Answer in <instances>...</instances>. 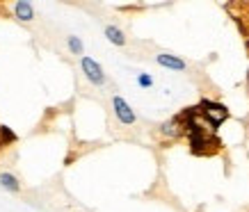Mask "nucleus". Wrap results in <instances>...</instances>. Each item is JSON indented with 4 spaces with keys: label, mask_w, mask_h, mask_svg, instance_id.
<instances>
[{
    "label": "nucleus",
    "mask_w": 249,
    "mask_h": 212,
    "mask_svg": "<svg viewBox=\"0 0 249 212\" xmlns=\"http://www.w3.org/2000/svg\"><path fill=\"white\" fill-rule=\"evenodd\" d=\"M247 48H249V34H247Z\"/></svg>",
    "instance_id": "12"
},
{
    "label": "nucleus",
    "mask_w": 249,
    "mask_h": 212,
    "mask_svg": "<svg viewBox=\"0 0 249 212\" xmlns=\"http://www.w3.org/2000/svg\"><path fill=\"white\" fill-rule=\"evenodd\" d=\"M16 142V135L9 130V126H0V144H14Z\"/></svg>",
    "instance_id": "10"
},
{
    "label": "nucleus",
    "mask_w": 249,
    "mask_h": 212,
    "mask_svg": "<svg viewBox=\"0 0 249 212\" xmlns=\"http://www.w3.org/2000/svg\"><path fill=\"white\" fill-rule=\"evenodd\" d=\"M137 84H140L142 89H149L153 84V78L149 76V73H140V76H137Z\"/></svg>",
    "instance_id": "11"
},
{
    "label": "nucleus",
    "mask_w": 249,
    "mask_h": 212,
    "mask_svg": "<svg viewBox=\"0 0 249 212\" xmlns=\"http://www.w3.org/2000/svg\"><path fill=\"white\" fill-rule=\"evenodd\" d=\"M158 132H160L162 139H167V142H176L178 137H183L185 132H188V123H185V119H183V114H178V116L167 119V121L158 128Z\"/></svg>",
    "instance_id": "1"
},
{
    "label": "nucleus",
    "mask_w": 249,
    "mask_h": 212,
    "mask_svg": "<svg viewBox=\"0 0 249 212\" xmlns=\"http://www.w3.org/2000/svg\"><path fill=\"white\" fill-rule=\"evenodd\" d=\"M199 110H201V114H204V116L213 123V126H219L222 121H227V119H229L227 105L215 103V100H211V98H201V103H199Z\"/></svg>",
    "instance_id": "2"
},
{
    "label": "nucleus",
    "mask_w": 249,
    "mask_h": 212,
    "mask_svg": "<svg viewBox=\"0 0 249 212\" xmlns=\"http://www.w3.org/2000/svg\"><path fill=\"white\" fill-rule=\"evenodd\" d=\"M14 14H16V18L18 21H23V23H30V21H35V7H32L28 0H18L14 5Z\"/></svg>",
    "instance_id": "6"
},
{
    "label": "nucleus",
    "mask_w": 249,
    "mask_h": 212,
    "mask_svg": "<svg viewBox=\"0 0 249 212\" xmlns=\"http://www.w3.org/2000/svg\"><path fill=\"white\" fill-rule=\"evenodd\" d=\"M0 187L2 190L12 192V194H16V192H21V182H18V178H16L14 174H9V171H0Z\"/></svg>",
    "instance_id": "7"
},
{
    "label": "nucleus",
    "mask_w": 249,
    "mask_h": 212,
    "mask_svg": "<svg viewBox=\"0 0 249 212\" xmlns=\"http://www.w3.org/2000/svg\"><path fill=\"white\" fill-rule=\"evenodd\" d=\"M80 68H83L85 78H87L91 84H96V87L106 84V80H107L106 71H103V66H101L96 60H91V57H83V60H80Z\"/></svg>",
    "instance_id": "3"
},
{
    "label": "nucleus",
    "mask_w": 249,
    "mask_h": 212,
    "mask_svg": "<svg viewBox=\"0 0 249 212\" xmlns=\"http://www.w3.org/2000/svg\"><path fill=\"white\" fill-rule=\"evenodd\" d=\"M112 110H114V116H117V121L121 126H133L135 123V110L126 103V100L121 98V96H112Z\"/></svg>",
    "instance_id": "4"
},
{
    "label": "nucleus",
    "mask_w": 249,
    "mask_h": 212,
    "mask_svg": "<svg viewBox=\"0 0 249 212\" xmlns=\"http://www.w3.org/2000/svg\"><path fill=\"white\" fill-rule=\"evenodd\" d=\"M106 37L114 46H126V34L117 28V25H106Z\"/></svg>",
    "instance_id": "8"
},
{
    "label": "nucleus",
    "mask_w": 249,
    "mask_h": 212,
    "mask_svg": "<svg viewBox=\"0 0 249 212\" xmlns=\"http://www.w3.org/2000/svg\"><path fill=\"white\" fill-rule=\"evenodd\" d=\"M156 62H158L160 66L172 68V71H185L188 68L185 60H181L178 55H172V53H158L156 55Z\"/></svg>",
    "instance_id": "5"
},
{
    "label": "nucleus",
    "mask_w": 249,
    "mask_h": 212,
    "mask_svg": "<svg viewBox=\"0 0 249 212\" xmlns=\"http://www.w3.org/2000/svg\"><path fill=\"white\" fill-rule=\"evenodd\" d=\"M67 44H69V50L73 55H83L85 53V46H83V41H80V37H67Z\"/></svg>",
    "instance_id": "9"
}]
</instances>
